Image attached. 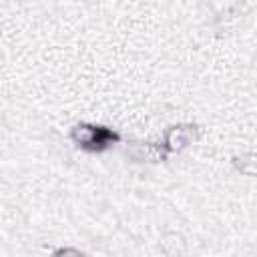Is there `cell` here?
<instances>
[{
	"label": "cell",
	"instance_id": "1",
	"mask_svg": "<svg viewBox=\"0 0 257 257\" xmlns=\"http://www.w3.org/2000/svg\"><path fill=\"white\" fill-rule=\"evenodd\" d=\"M70 141L88 153H102L110 145L120 141V133L110 126L96 124V122H76L70 128Z\"/></svg>",
	"mask_w": 257,
	"mask_h": 257
},
{
	"label": "cell",
	"instance_id": "4",
	"mask_svg": "<svg viewBox=\"0 0 257 257\" xmlns=\"http://www.w3.org/2000/svg\"><path fill=\"white\" fill-rule=\"evenodd\" d=\"M62 253H74V255H80L78 249H56V251H54V255H62Z\"/></svg>",
	"mask_w": 257,
	"mask_h": 257
},
{
	"label": "cell",
	"instance_id": "3",
	"mask_svg": "<svg viewBox=\"0 0 257 257\" xmlns=\"http://www.w3.org/2000/svg\"><path fill=\"white\" fill-rule=\"evenodd\" d=\"M131 157L137 161H149V163H159L167 161V153L161 143H131Z\"/></svg>",
	"mask_w": 257,
	"mask_h": 257
},
{
	"label": "cell",
	"instance_id": "2",
	"mask_svg": "<svg viewBox=\"0 0 257 257\" xmlns=\"http://www.w3.org/2000/svg\"><path fill=\"white\" fill-rule=\"evenodd\" d=\"M199 126L195 122H179V124H171L167 126L165 135H163V149L167 155L173 153H181L187 145L193 143V139L197 137Z\"/></svg>",
	"mask_w": 257,
	"mask_h": 257
}]
</instances>
